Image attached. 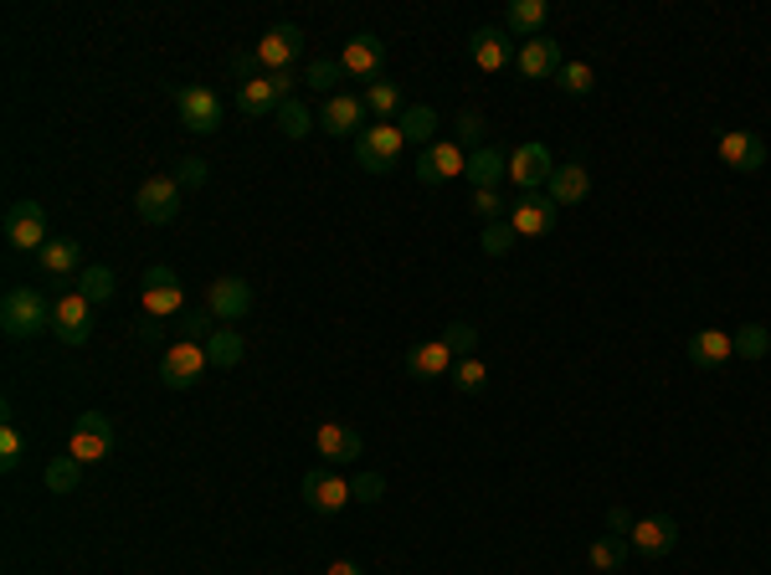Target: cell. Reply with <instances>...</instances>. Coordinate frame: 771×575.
Here are the masks:
<instances>
[{
    "instance_id": "obj_1",
    "label": "cell",
    "mask_w": 771,
    "mask_h": 575,
    "mask_svg": "<svg viewBox=\"0 0 771 575\" xmlns=\"http://www.w3.org/2000/svg\"><path fill=\"white\" fill-rule=\"evenodd\" d=\"M0 329L11 339H37L52 329V304L37 288H11L0 298Z\"/></svg>"
},
{
    "instance_id": "obj_2",
    "label": "cell",
    "mask_w": 771,
    "mask_h": 575,
    "mask_svg": "<svg viewBox=\"0 0 771 575\" xmlns=\"http://www.w3.org/2000/svg\"><path fill=\"white\" fill-rule=\"evenodd\" d=\"M402 150H407L402 124H371L355 134V165H361L365 175H386V170L402 160Z\"/></svg>"
},
{
    "instance_id": "obj_3",
    "label": "cell",
    "mask_w": 771,
    "mask_h": 575,
    "mask_svg": "<svg viewBox=\"0 0 771 575\" xmlns=\"http://www.w3.org/2000/svg\"><path fill=\"white\" fill-rule=\"evenodd\" d=\"M206 370H211V360H206V345H201V339H175V345L160 355V386H165V391H191Z\"/></svg>"
},
{
    "instance_id": "obj_4",
    "label": "cell",
    "mask_w": 771,
    "mask_h": 575,
    "mask_svg": "<svg viewBox=\"0 0 771 575\" xmlns=\"http://www.w3.org/2000/svg\"><path fill=\"white\" fill-rule=\"evenodd\" d=\"M294 83H298L294 72H257L253 83H237V109L247 119H267V113H278L288 103V88Z\"/></svg>"
},
{
    "instance_id": "obj_5",
    "label": "cell",
    "mask_w": 771,
    "mask_h": 575,
    "mask_svg": "<svg viewBox=\"0 0 771 575\" xmlns=\"http://www.w3.org/2000/svg\"><path fill=\"white\" fill-rule=\"evenodd\" d=\"M0 232H6V247L11 253H42L47 242V211L37 206V201H16L11 211H6V222H0Z\"/></svg>"
},
{
    "instance_id": "obj_6",
    "label": "cell",
    "mask_w": 771,
    "mask_h": 575,
    "mask_svg": "<svg viewBox=\"0 0 771 575\" xmlns=\"http://www.w3.org/2000/svg\"><path fill=\"white\" fill-rule=\"evenodd\" d=\"M134 211H140V222H150V226H170L181 216V181H175V175H150V181L134 191Z\"/></svg>"
},
{
    "instance_id": "obj_7",
    "label": "cell",
    "mask_w": 771,
    "mask_h": 575,
    "mask_svg": "<svg viewBox=\"0 0 771 575\" xmlns=\"http://www.w3.org/2000/svg\"><path fill=\"white\" fill-rule=\"evenodd\" d=\"M175 109H181V124L191 129V134H216L222 119H226V103L216 99L211 88H201V83L175 88Z\"/></svg>"
},
{
    "instance_id": "obj_8",
    "label": "cell",
    "mask_w": 771,
    "mask_h": 575,
    "mask_svg": "<svg viewBox=\"0 0 771 575\" xmlns=\"http://www.w3.org/2000/svg\"><path fill=\"white\" fill-rule=\"evenodd\" d=\"M140 298H144V314H150V319H175V314H185V288H181V278H175V267H165V263H154L150 273H144Z\"/></svg>"
},
{
    "instance_id": "obj_9",
    "label": "cell",
    "mask_w": 771,
    "mask_h": 575,
    "mask_svg": "<svg viewBox=\"0 0 771 575\" xmlns=\"http://www.w3.org/2000/svg\"><path fill=\"white\" fill-rule=\"evenodd\" d=\"M113 452V421L103 417V411H83V417L72 421V442H68V458H78V463H103Z\"/></svg>"
},
{
    "instance_id": "obj_10",
    "label": "cell",
    "mask_w": 771,
    "mask_h": 575,
    "mask_svg": "<svg viewBox=\"0 0 771 575\" xmlns=\"http://www.w3.org/2000/svg\"><path fill=\"white\" fill-rule=\"evenodd\" d=\"M458 175H468V150H463L458 140H433L422 150V160H417L422 185H448V181H458Z\"/></svg>"
},
{
    "instance_id": "obj_11",
    "label": "cell",
    "mask_w": 771,
    "mask_h": 575,
    "mask_svg": "<svg viewBox=\"0 0 771 575\" xmlns=\"http://www.w3.org/2000/svg\"><path fill=\"white\" fill-rule=\"evenodd\" d=\"M52 335L62 339V345H88V335H93V304H88L78 288H68V294L52 304Z\"/></svg>"
},
{
    "instance_id": "obj_12",
    "label": "cell",
    "mask_w": 771,
    "mask_h": 575,
    "mask_svg": "<svg viewBox=\"0 0 771 575\" xmlns=\"http://www.w3.org/2000/svg\"><path fill=\"white\" fill-rule=\"evenodd\" d=\"M298 493H304V504L314 509V514H339V509L355 499V493H351V478L329 473V468H314V473H304Z\"/></svg>"
},
{
    "instance_id": "obj_13",
    "label": "cell",
    "mask_w": 771,
    "mask_h": 575,
    "mask_svg": "<svg viewBox=\"0 0 771 575\" xmlns=\"http://www.w3.org/2000/svg\"><path fill=\"white\" fill-rule=\"evenodd\" d=\"M556 201L540 196V191H525L519 201H509V226H515V237H550V226H556Z\"/></svg>"
},
{
    "instance_id": "obj_14",
    "label": "cell",
    "mask_w": 771,
    "mask_h": 575,
    "mask_svg": "<svg viewBox=\"0 0 771 575\" xmlns=\"http://www.w3.org/2000/svg\"><path fill=\"white\" fill-rule=\"evenodd\" d=\"M550 175H556V160H550V150L540 140L519 144L515 155H509V181L519 185V196H525V191H540V185H550Z\"/></svg>"
},
{
    "instance_id": "obj_15",
    "label": "cell",
    "mask_w": 771,
    "mask_h": 575,
    "mask_svg": "<svg viewBox=\"0 0 771 575\" xmlns=\"http://www.w3.org/2000/svg\"><path fill=\"white\" fill-rule=\"evenodd\" d=\"M339 68H345V78H355V83H376L381 68H386V42H381V37H371V31H361V37H351V42H345V52H339Z\"/></svg>"
},
{
    "instance_id": "obj_16",
    "label": "cell",
    "mask_w": 771,
    "mask_h": 575,
    "mask_svg": "<svg viewBox=\"0 0 771 575\" xmlns=\"http://www.w3.org/2000/svg\"><path fill=\"white\" fill-rule=\"evenodd\" d=\"M257 62H263L267 72H288L294 68V57L304 52V31L294 27V21H278L273 31H263V42L253 47Z\"/></svg>"
},
{
    "instance_id": "obj_17",
    "label": "cell",
    "mask_w": 771,
    "mask_h": 575,
    "mask_svg": "<svg viewBox=\"0 0 771 575\" xmlns=\"http://www.w3.org/2000/svg\"><path fill=\"white\" fill-rule=\"evenodd\" d=\"M628 545H632V555H643V561H659V555H669V550L679 545V524H673L669 514H648V520L632 524Z\"/></svg>"
},
{
    "instance_id": "obj_18",
    "label": "cell",
    "mask_w": 771,
    "mask_h": 575,
    "mask_svg": "<svg viewBox=\"0 0 771 575\" xmlns=\"http://www.w3.org/2000/svg\"><path fill=\"white\" fill-rule=\"evenodd\" d=\"M314 452H319L324 463H361V432L355 427H345V421H319L314 427Z\"/></svg>"
},
{
    "instance_id": "obj_19",
    "label": "cell",
    "mask_w": 771,
    "mask_h": 575,
    "mask_svg": "<svg viewBox=\"0 0 771 575\" xmlns=\"http://www.w3.org/2000/svg\"><path fill=\"white\" fill-rule=\"evenodd\" d=\"M720 160H726L730 170H741V175H757L761 165H767V140L761 134H751V129H730V134H720Z\"/></svg>"
},
{
    "instance_id": "obj_20",
    "label": "cell",
    "mask_w": 771,
    "mask_h": 575,
    "mask_svg": "<svg viewBox=\"0 0 771 575\" xmlns=\"http://www.w3.org/2000/svg\"><path fill=\"white\" fill-rule=\"evenodd\" d=\"M206 309L216 314V324L247 319V309H253V288H247V278H216L206 288Z\"/></svg>"
},
{
    "instance_id": "obj_21",
    "label": "cell",
    "mask_w": 771,
    "mask_h": 575,
    "mask_svg": "<svg viewBox=\"0 0 771 575\" xmlns=\"http://www.w3.org/2000/svg\"><path fill=\"white\" fill-rule=\"evenodd\" d=\"M515 37H509L505 27H478L474 37H468V57H474V68L484 72H505L509 62H515Z\"/></svg>"
},
{
    "instance_id": "obj_22",
    "label": "cell",
    "mask_w": 771,
    "mask_h": 575,
    "mask_svg": "<svg viewBox=\"0 0 771 575\" xmlns=\"http://www.w3.org/2000/svg\"><path fill=\"white\" fill-rule=\"evenodd\" d=\"M515 68L525 72V78H556V72L566 68V57H561V42H550V37H530V42H519L515 47Z\"/></svg>"
},
{
    "instance_id": "obj_23",
    "label": "cell",
    "mask_w": 771,
    "mask_h": 575,
    "mask_svg": "<svg viewBox=\"0 0 771 575\" xmlns=\"http://www.w3.org/2000/svg\"><path fill=\"white\" fill-rule=\"evenodd\" d=\"M365 99L361 93H335V99H324V109H319V129L324 134H355V129H361V119H365Z\"/></svg>"
},
{
    "instance_id": "obj_24",
    "label": "cell",
    "mask_w": 771,
    "mask_h": 575,
    "mask_svg": "<svg viewBox=\"0 0 771 575\" xmlns=\"http://www.w3.org/2000/svg\"><path fill=\"white\" fill-rule=\"evenodd\" d=\"M689 360L700 370H720L736 360V339L726 335V329H694L689 335Z\"/></svg>"
},
{
    "instance_id": "obj_25",
    "label": "cell",
    "mask_w": 771,
    "mask_h": 575,
    "mask_svg": "<svg viewBox=\"0 0 771 575\" xmlns=\"http://www.w3.org/2000/svg\"><path fill=\"white\" fill-rule=\"evenodd\" d=\"M453 366H458V355L443 345V339H422L417 350L407 355V376L412 380H437V376H453Z\"/></svg>"
},
{
    "instance_id": "obj_26",
    "label": "cell",
    "mask_w": 771,
    "mask_h": 575,
    "mask_svg": "<svg viewBox=\"0 0 771 575\" xmlns=\"http://www.w3.org/2000/svg\"><path fill=\"white\" fill-rule=\"evenodd\" d=\"M546 196L556 201V206H581V201L591 196V175L581 160H571V165H556V175H550Z\"/></svg>"
},
{
    "instance_id": "obj_27",
    "label": "cell",
    "mask_w": 771,
    "mask_h": 575,
    "mask_svg": "<svg viewBox=\"0 0 771 575\" xmlns=\"http://www.w3.org/2000/svg\"><path fill=\"white\" fill-rule=\"evenodd\" d=\"M37 267H42L47 278H72V273H83V247L72 237H52L37 253Z\"/></svg>"
},
{
    "instance_id": "obj_28",
    "label": "cell",
    "mask_w": 771,
    "mask_h": 575,
    "mask_svg": "<svg viewBox=\"0 0 771 575\" xmlns=\"http://www.w3.org/2000/svg\"><path fill=\"white\" fill-rule=\"evenodd\" d=\"M546 16H550L546 0H509V11H505V31H509V37H519V42H530V37H540Z\"/></svg>"
},
{
    "instance_id": "obj_29",
    "label": "cell",
    "mask_w": 771,
    "mask_h": 575,
    "mask_svg": "<svg viewBox=\"0 0 771 575\" xmlns=\"http://www.w3.org/2000/svg\"><path fill=\"white\" fill-rule=\"evenodd\" d=\"M505 175H509V155H505V150L484 144V150L468 155V181H474V191H494Z\"/></svg>"
},
{
    "instance_id": "obj_30",
    "label": "cell",
    "mask_w": 771,
    "mask_h": 575,
    "mask_svg": "<svg viewBox=\"0 0 771 575\" xmlns=\"http://www.w3.org/2000/svg\"><path fill=\"white\" fill-rule=\"evenodd\" d=\"M242 355H247V339L237 335V329H216V335L206 339V360L211 370H237Z\"/></svg>"
},
{
    "instance_id": "obj_31",
    "label": "cell",
    "mask_w": 771,
    "mask_h": 575,
    "mask_svg": "<svg viewBox=\"0 0 771 575\" xmlns=\"http://www.w3.org/2000/svg\"><path fill=\"white\" fill-rule=\"evenodd\" d=\"M365 109L376 113L381 124H396V119H402V88L396 83H386V78H376V83H365Z\"/></svg>"
},
{
    "instance_id": "obj_32",
    "label": "cell",
    "mask_w": 771,
    "mask_h": 575,
    "mask_svg": "<svg viewBox=\"0 0 771 575\" xmlns=\"http://www.w3.org/2000/svg\"><path fill=\"white\" fill-rule=\"evenodd\" d=\"M72 288H78V294H83L88 304L99 309V304H109V298H113V288H119V278H113V267L93 263V267H83V273H78V283H72Z\"/></svg>"
},
{
    "instance_id": "obj_33",
    "label": "cell",
    "mask_w": 771,
    "mask_h": 575,
    "mask_svg": "<svg viewBox=\"0 0 771 575\" xmlns=\"http://www.w3.org/2000/svg\"><path fill=\"white\" fill-rule=\"evenodd\" d=\"M632 555V545L622 540V534H602V540H591V550H587V561H591V571H622V561Z\"/></svg>"
},
{
    "instance_id": "obj_34",
    "label": "cell",
    "mask_w": 771,
    "mask_h": 575,
    "mask_svg": "<svg viewBox=\"0 0 771 575\" xmlns=\"http://www.w3.org/2000/svg\"><path fill=\"white\" fill-rule=\"evenodd\" d=\"M42 483H47V493H78V483H83V463L62 452V458H52V463H47Z\"/></svg>"
},
{
    "instance_id": "obj_35",
    "label": "cell",
    "mask_w": 771,
    "mask_h": 575,
    "mask_svg": "<svg viewBox=\"0 0 771 575\" xmlns=\"http://www.w3.org/2000/svg\"><path fill=\"white\" fill-rule=\"evenodd\" d=\"M339 78H345L339 57H314V62L304 68V88H314V93H329V99L339 93Z\"/></svg>"
},
{
    "instance_id": "obj_36",
    "label": "cell",
    "mask_w": 771,
    "mask_h": 575,
    "mask_svg": "<svg viewBox=\"0 0 771 575\" xmlns=\"http://www.w3.org/2000/svg\"><path fill=\"white\" fill-rule=\"evenodd\" d=\"M396 124H402V140L407 144H427L433 140V129H437V113L427 109V103H412V109H402Z\"/></svg>"
},
{
    "instance_id": "obj_37",
    "label": "cell",
    "mask_w": 771,
    "mask_h": 575,
    "mask_svg": "<svg viewBox=\"0 0 771 575\" xmlns=\"http://www.w3.org/2000/svg\"><path fill=\"white\" fill-rule=\"evenodd\" d=\"M730 339H736V360H767V350H771L767 324H741Z\"/></svg>"
},
{
    "instance_id": "obj_38",
    "label": "cell",
    "mask_w": 771,
    "mask_h": 575,
    "mask_svg": "<svg viewBox=\"0 0 771 575\" xmlns=\"http://www.w3.org/2000/svg\"><path fill=\"white\" fill-rule=\"evenodd\" d=\"M273 124H278V134H283V140H304L308 129H314V113H308L298 99H288L278 113H273Z\"/></svg>"
},
{
    "instance_id": "obj_39",
    "label": "cell",
    "mask_w": 771,
    "mask_h": 575,
    "mask_svg": "<svg viewBox=\"0 0 771 575\" xmlns=\"http://www.w3.org/2000/svg\"><path fill=\"white\" fill-rule=\"evenodd\" d=\"M556 83H561L571 99H587L591 88H597V72H591V62H566V68L556 72Z\"/></svg>"
},
{
    "instance_id": "obj_40",
    "label": "cell",
    "mask_w": 771,
    "mask_h": 575,
    "mask_svg": "<svg viewBox=\"0 0 771 575\" xmlns=\"http://www.w3.org/2000/svg\"><path fill=\"white\" fill-rule=\"evenodd\" d=\"M453 386H458L463 396H478L484 386H489V366L468 355V360H458V366H453Z\"/></svg>"
},
{
    "instance_id": "obj_41",
    "label": "cell",
    "mask_w": 771,
    "mask_h": 575,
    "mask_svg": "<svg viewBox=\"0 0 771 575\" xmlns=\"http://www.w3.org/2000/svg\"><path fill=\"white\" fill-rule=\"evenodd\" d=\"M484 124H489V119H484V113L463 109V113H458V124H453V140H458L463 150H468V155H474V150H484Z\"/></svg>"
},
{
    "instance_id": "obj_42",
    "label": "cell",
    "mask_w": 771,
    "mask_h": 575,
    "mask_svg": "<svg viewBox=\"0 0 771 575\" xmlns=\"http://www.w3.org/2000/svg\"><path fill=\"white\" fill-rule=\"evenodd\" d=\"M21 458H27V442H21V432H16V421L6 417V421H0V468H6V473H16V468H21Z\"/></svg>"
},
{
    "instance_id": "obj_43",
    "label": "cell",
    "mask_w": 771,
    "mask_h": 575,
    "mask_svg": "<svg viewBox=\"0 0 771 575\" xmlns=\"http://www.w3.org/2000/svg\"><path fill=\"white\" fill-rule=\"evenodd\" d=\"M515 226H509V222H489V226H484V237H478V247H484V253H489V257H509V253H515Z\"/></svg>"
},
{
    "instance_id": "obj_44",
    "label": "cell",
    "mask_w": 771,
    "mask_h": 575,
    "mask_svg": "<svg viewBox=\"0 0 771 575\" xmlns=\"http://www.w3.org/2000/svg\"><path fill=\"white\" fill-rule=\"evenodd\" d=\"M181 329H185L181 339H201V345H206V339L216 335V314H211L206 304H201V309H185L181 314Z\"/></svg>"
},
{
    "instance_id": "obj_45",
    "label": "cell",
    "mask_w": 771,
    "mask_h": 575,
    "mask_svg": "<svg viewBox=\"0 0 771 575\" xmlns=\"http://www.w3.org/2000/svg\"><path fill=\"white\" fill-rule=\"evenodd\" d=\"M443 345H448L458 360H468V355H474V345H478V329L468 319H458V324H448V329H443Z\"/></svg>"
},
{
    "instance_id": "obj_46",
    "label": "cell",
    "mask_w": 771,
    "mask_h": 575,
    "mask_svg": "<svg viewBox=\"0 0 771 575\" xmlns=\"http://www.w3.org/2000/svg\"><path fill=\"white\" fill-rule=\"evenodd\" d=\"M351 493L361 499V504H381V493H386V478H381V473H361V478H351Z\"/></svg>"
},
{
    "instance_id": "obj_47",
    "label": "cell",
    "mask_w": 771,
    "mask_h": 575,
    "mask_svg": "<svg viewBox=\"0 0 771 575\" xmlns=\"http://www.w3.org/2000/svg\"><path fill=\"white\" fill-rule=\"evenodd\" d=\"M474 211H478V222L489 226V222H499L505 216V201H499V191H474Z\"/></svg>"
},
{
    "instance_id": "obj_48",
    "label": "cell",
    "mask_w": 771,
    "mask_h": 575,
    "mask_svg": "<svg viewBox=\"0 0 771 575\" xmlns=\"http://www.w3.org/2000/svg\"><path fill=\"white\" fill-rule=\"evenodd\" d=\"M175 181H181V191H185V185H206V160H201V155L175 160Z\"/></svg>"
},
{
    "instance_id": "obj_49",
    "label": "cell",
    "mask_w": 771,
    "mask_h": 575,
    "mask_svg": "<svg viewBox=\"0 0 771 575\" xmlns=\"http://www.w3.org/2000/svg\"><path fill=\"white\" fill-rule=\"evenodd\" d=\"M226 68H232L237 83H253V68H263V62H257V52H232L226 57Z\"/></svg>"
},
{
    "instance_id": "obj_50",
    "label": "cell",
    "mask_w": 771,
    "mask_h": 575,
    "mask_svg": "<svg viewBox=\"0 0 771 575\" xmlns=\"http://www.w3.org/2000/svg\"><path fill=\"white\" fill-rule=\"evenodd\" d=\"M632 524H638V520H632V514H628V509H622V504H612V509H607V530H612V534H622V540H628V534H632Z\"/></svg>"
},
{
    "instance_id": "obj_51",
    "label": "cell",
    "mask_w": 771,
    "mask_h": 575,
    "mask_svg": "<svg viewBox=\"0 0 771 575\" xmlns=\"http://www.w3.org/2000/svg\"><path fill=\"white\" fill-rule=\"evenodd\" d=\"M160 335H165V329H160V319H150V314H144V319H140V339L150 345V339H160Z\"/></svg>"
},
{
    "instance_id": "obj_52",
    "label": "cell",
    "mask_w": 771,
    "mask_h": 575,
    "mask_svg": "<svg viewBox=\"0 0 771 575\" xmlns=\"http://www.w3.org/2000/svg\"><path fill=\"white\" fill-rule=\"evenodd\" d=\"M324 575H365V571H361V565H355V561H335V565H329V571H324Z\"/></svg>"
}]
</instances>
